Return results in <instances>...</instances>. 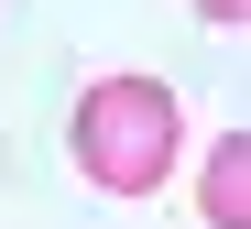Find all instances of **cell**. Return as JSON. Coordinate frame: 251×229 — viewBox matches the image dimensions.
I'll use <instances>...</instances> for the list:
<instances>
[{
    "instance_id": "7a4b0ae2",
    "label": "cell",
    "mask_w": 251,
    "mask_h": 229,
    "mask_svg": "<svg viewBox=\"0 0 251 229\" xmlns=\"http://www.w3.org/2000/svg\"><path fill=\"white\" fill-rule=\"evenodd\" d=\"M197 218H207V229H251V131L207 142V175H197Z\"/></svg>"
},
{
    "instance_id": "3957f363",
    "label": "cell",
    "mask_w": 251,
    "mask_h": 229,
    "mask_svg": "<svg viewBox=\"0 0 251 229\" xmlns=\"http://www.w3.org/2000/svg\"><path fill=\"white\" fill-rule=\"evenodd\" d=\"M197 11H207V22H251V0H197Z\"/></svg>"
},
{
    "instance_id": "6da1fadb",
    "label": "cell",
    "mask_w": 251,
    "mask_h": 229,
    "mask_svg": "<svg viewBox=\"0 0 251 229\" xmlns=\"http://www.w3.org/2000/svg\"><path fill=\"white\" fill-rule=\"evenodd\" d=\"M66 153L99 197H153L186 153V109H175L164 76H88L76 120H66Z\"/></svg>"
}]
</instances>
